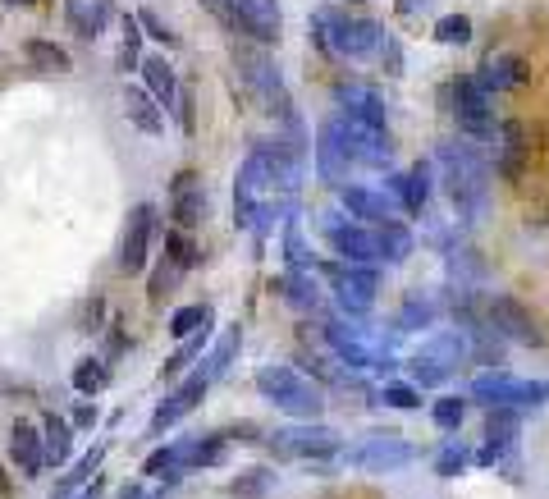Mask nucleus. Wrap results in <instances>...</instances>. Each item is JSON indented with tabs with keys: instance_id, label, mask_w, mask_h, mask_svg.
<instances>
[{
	"instance_id": "obj_9",
	"label": "nucleus",
	"mask_w": 549,
	"mask_h": 499,
	"mask_svg": "<svg viewBox=\"0 0 549 499\" xmlns=\"http://www.w3.org/2000/svg\"><path fill=\"white\" fill-rule=\"evenodd\" d=\"M238 74H243V83H248V92L261 101V110H270L275 120H284L289 115V92H284V78H280V65L270 60L266 51H257V46H248V51H238Z\"/></svg>"
},
{
	"instance_id": "obj_49",
	"label": "nucleus",
	"mask_w": 549,
	"mask_h": 499,
	"mask_svg": "<svg viewBox=\"0 0 549 499\" xmlns=\"http://www.w3.org/2000/svg\"><path fill=\"white\" fill-rule=\"evenodd\" d=\"M435 42L467 46V42H472V19H467V14H449V19H440V23H435Z\"/></svg>"
},
{
	"instance_id": "obj_35",
	"label": "nucleus",
	"mask_w": 549,
	"mask_h": 499,
	"mask_svg": "<svg viewBox=\"0 0 549 499\" xmlns=\"http://www.w3.org/2000/svg\"><path fill=\"white\" fill-rule=\"evenodd\" d=\"M101 458H106V445H92L83 458H78V467L74 472H65V477L55 481V490H51V499H74L78 490H83V481L87 477H97V467H101Z\"/></svg>"
},
{
	"instance_id": "obj_47",
	"label": "nucleus",
	"mask_w": 549,
	"mask_h": 499,
	"mask_svg": "<svg viewBox=\"0 0 549 499\" xmlns=\"http://www.w3.org/2000/svg\"><path fill=\"white\" fill-rule=\"evenodd\" d=\"M472 449L467 445H444L440 454H435V477H463L467 467H472Z\"/></svg>"
},
{
	"instance_id": "obj_40",
	"label": "nucleus",
	"mask_w": 549,
	"mask_h": 499,
	"mask_svg": "<svg viewBox=\"0 0 549 499\" xmlns=\"http://www.w3.org/2000/svg\"><path fill=\"white\" fill-rule=\"evenodd\" d=\"M431 321H435V303H431V298H426V293H408L394 326H399V330H426Z\"/></svg>"
},
{
	"instance_id": "obj_28",
	"label": "nucleus",
	"mask_w": 549,
	"mask_h": 499,
	"mask_svg": "<svg viewBox=\"0 0 549 499\" xmlns=\"http://www.w3.org/2000/svg\"><path fill=\"white\" fill-rule=\"evenodd\" d=\"M334 97H339V110H344V115H353V120L385 124V97H380L371 83H344Z\"/></svg>"
},
{
	"instance_id": "obj_14",
	"label": "nucleus",
	"mask_w": 549,
	"mask_h": 499,
	"mask_svg": "<svg viewBox=\"0 0 549 499\" xmlns=\"http://www.w3.org/2000/svg\"><path fill=\"white\" fill-rule=\"evenodd\" d=\"M485 321H490L504 339H517V344H531V348L549 344V335L540 330V321L531 316V307L517 303V298H508V293H495V298L485 303Z\"/></svg>"
},
{
	"instance_id": "obj_13",
	"label": "nucleus",
	"mask_w": 549,
	"mask_h": 499,
	"mask_svg": "<svg viewBox=\"0 0 549 499\" xmlns=\"http://www.w3.org/2000/svg\"><path fill=\"white\" fill-rule=\"evenodd\" d=\"M266 445L270 454H280V458H334V454H344V440L330 431V426H284V431L266 435Z\"/></svg>"
},
{
	"instance_id": "obj_37",
	"label": "nucleus",
	"mask_w": 549,
	"mask_h": 499,
	"mask_svg": "<svg viewBox=\"0 0 549 499\" xmlns=\"http://www.w3.org/2000/svg\"><path fill=\"white\" fill-rule=\"evenodd\" d=\"M270 490H275V467H266V463L248 467V472H238V477L229 481V495L234 499H266Z\"/></svg>"
},
{
	"instance_id": "obj_25",
	"label": "nucleus",
	"mask_w": 549,
	"mask_h": 499,
	"mask_svg": "<svg viewBox=\"0 0 549 499\" xmlns=\"http://www.w3.org/2000/svg\"><path fill=\"white\" fill-rule=\"evenodd\" d=\"M119 97H124V115H129L133 129L147 133V138H161V133H165V110H161V101L151 97L147 87H133L129 83Z\"/></svg>"
},
{
	"instance_id": "obj_50",
	"label": "nucleus",
	"mask_w": 549,
	"mask_h": 499,
	"mask_svg": "<svg viewBox=\"0 0 549 499\" xmlns=\"http://www.w3.org/2000/svg\"><path fill=\"white\" fill-rule=\"evenodd\" d=\"M138 23H142V33H147L151 42H161V46H174V42H179V37H174V28H165L156 10H138Z\"/></svg>"
},
{
	"instance_id": "obj_7",
	"label": "nucleus",
	"mask_w": 549,
	"mask_h": 499,
	"mask_svg": "<svg viewBox=\"0 0 549 499\" xmlns=\"http://www.w3.org/2000/svg\"><path fill=\"white\" fill-rule=\"evenodd\" d=\"M467 358H472V348H467L463 330H440V335H431L426 344H421V353H412V362H408L412 385H421V390L444 385V380L463 367Z\"/></svg>"
},
{
	"instance_id": "obj_11",
	"label": "nucleus",
	"mask_w": 549,
	"mask_h": 499,
	"mask_svg": "<svg viewBox=\"0 0 549 499\" xmlns=\"http://www.w3.org/2000/svg\"><path fill=\"white\" fill-rule=\"evenodd\" d=\"M453 115H458V133H467L472 142H495L499 120L490 106V92L476 83V74H463L453 83Z\"/></svg>"
},
{
	"instance_id": "obj_19",
	"label": "nucleus",
	"mask_w": 549,
	"mask_h": 499,
	"mask_svg": "<svg viewBox=\"0 0 549 499\" xmlns=\"http://www.w3.org/2000/svg\"><path fill=\"white\" fill-rule=\"evenodd\" d=\"M170 216H174V229H193L206 220V188L193 170H179L170 184Z\"/></svg>"
},
{
	"instance_id": "obj_53",
	"label": "nucleus",
	"mask_w": 549,
	"mask_h": 499,
	"mask_svg": "<svg viewBox=\"0 0 549 499\" xmlns=\"http://www.w3.org/2000/svg\"><path fill=\"white\" fill-rule=\"evenodd\" d=\"M78 426H87V431L97 426V408H92V403H78V408H74V431H78Z\"/></svg>"
},
{
	"instance_id": "obj_52",
	"label": "nucleus",
	"mask_w": 549,
	"mask_h": 499,
	"mask_svg": "<svg viewBox=\"0 0 549 499\" xmlns=\"http://www.w3.org/2000/svg\"><path fill=\"white\" fill-rule=\"evenodd\" d=\"M202 5H206L211 14H216V19L225 23V28H234V0H202Z\"/></svg>"
},
{
	"instance_id": "obj_3",
	"label": "nucleus",
	"mask_w": 549,
	"mask_h": 499,
	"mask_svg": "<svg viewBox=\"0 0 549 499\" xmlns=\"http://www.w3.org/2000/svg\"><path fill=\"white\" fill-rule=\"evenodd\" d=\"M252 385H257V394L266 403H275V408L289 417H302V422H316V417L325 413V390L302 367H289V362H266V367H257Z\"/></svg>"
},
{
	"instance_id": "obj_22",
	"label": "nucleus",
	"mask_w": 549,
	"mask_h": 499,
	"mask_svg": "<svg viewBox=\"0 0 549 499\" xmlns=\"http://www.w3.org/2000/svg\"><path fill=\"white\" fill-rule=\"evenodd\" d=\"M10 463L19 467L23 477H42V467H46V440H42V426L23 422V417L10 426Z\"/></svg>"
},
{
	"instance_id": "obj_1",
	"label": "nucleus",
	"mask_w": 549,
	"mask_h": 499,
	"mask_svg": "<svg viewBox=\"0 0 549 499\" xmlns=\"http://www.w3.org/2000/svg\"><path fill=\"white\" fill-rule=\"evenodd\" d=\"M298 193H302V156L289 152L284 142H261L238 165L234 225L266 239L270 229L284 225L298 211Z\"/></svg>"
},
{
	"instance_id": "obj_48",
	"label": "nucleus",
	"mask_w": 549,
	"mask_h": 499,
	"mask_svg": "<svg viewBox=\"0 0 549 499\" xmlns=\"http://www.w3.org/2000/svg\"><path fill=\"white\" fill-rule=\"evenodd\" d=\"M463 413H467V403L453 399V394H449V399H435V403H431V422L440 426L444 435H453L458 426H463Z\"/></svg>"
},
{
	"instance_id": "obj_23",
	"label": "nucleus",
	"mask_w": 549,
	"mask_h": 499,
	"mask_svg": "<svg viewBox=\"0 0 549 499\" xmlns=\"http://www.w3.org/2000/svg\"><path fill=\"white\" fill-rule=\"evenodd\" d=\"M527 156H531V142H527V129L517 120H504L495 133V170L504 179H522L527 170Z\"/></svg>"
},
{
	"instance_id": "obj_12",
	"label": "nucleus",
	"mask_w": 549,
	"mask_h": 499,
	"mask_svg": "<svg viewBox=\"0 0 549 499\" xmlns=\"http://www.w3.org/2000/svg\"><path fill=\"white\" fill-rule=\"evenodd\" d=\"M421 445L403 440V435H366V440H353L344 445V463L362 467V472H394V467L417 463Z\"/></svg>"
},
{
	"instance_id": "obj_51",
	"label": "nucleus",
	"mask_w": 549,
	"mask_h": 499,
	"mask_svg": "<svg viewBox=\"0 0 549 499\" xmlns=\"http://www.w3.org/2000/svg\"><path fill=\"white\" fill-rule=\"evenodd\" d=\"M179 124H183V133H188V138L197 133V120H193V92H188V87H179Z\"/></svg>"
},
{
	"instance_id": "obj_43",
	"label": "nucleus",
	"mask_w": 549,
	"mask_h": 499,
	"mask_svg": "<svg viewBox=\"0 0 549 499\" xmlns=\"http://www.w3.org/2000/svg\"><path fill=\"white\" fill-rule=\"evenodd\" d=\"M385 408H399V413H417L421 408V385H412V380H385V390L376 394Z\"/></svg>"
},
{
	"instance_id": "obj_26",
	"label": "nucleus",
	"mask_w": 549,
	"mask_h": 499,
	"mask_svg": "<svg viewBox=\"0 0 549 499\" xmlns=\"http://www.w3.org/2000/svg\"><path fill=\"white\" fill-rule=\"evenodd\" d=\"M110 14H115V0H65V23L83 42H97L106 33Z\"/></svg>"
},
{
	"instance_id": "obj_21",
	"label": "nucleus",
	"mask_w": 549,
	"mask_h": 499,
	"mask_svg": "<svg viewBox=\"0 0 549 499\" xmlns=\"http://www.w3.org/2000/svg\"><path fill=\"white\" fill-rule=\"evenodd\" d=\"M527 78H531L527 60H522V55H513V51H504V55H490V60H485L481 74H476V83H481L490 97H504V92L527 87Z\"/></svg>"
},
{
	"instance_id": "obj_20",
	"label": "nucleus",
	"mask_w": 549,
	"mask_h": 499,
	"mask_svg": "<svg viewBox=\"0 0 549 499\" xmlns=\"http://www.w3.org/2000/svg\"><path fill=\"white\" fill-rule=\"evenodd\" d=\"M202 399H206V380L193 371V376L183 380L179 390H174V394H165V399L156 403V413H151V426H147V431H151V435H165L174 422H183V417L193 413V408H197V403H202Z\"/></svg>"
},
{
	"instance_id": "obj_54",
	"label": "nucleus",
	"mask_w": 549,
	"mask_h": 499,
	"mask_svg": "<svg viewBox=\"0 0 549 499\" xmlns=\"http://www.w3.org/2000/svg\"><path fill=\"white\" fill-rule=\"evenodd\" d=\"M380 55L389 60V74H399V69H403V60H399V42H394V37L385 42V51H380Z\"/></svg>"
},
{
	"instance_id": "obj_41",
	"label": "nucleus",
	"mask_w": 549,
	"mask_h": 499,
	"mask_svg": "<svg viewBox=\"0 0 549 499\" xmlns=\"http://www.w3.org/2000/svg\"><path fill=\"white\" fill-rule=\"evenodd\" d=\"M197 330H211V307H206V303H197V307H179V312L170 316V335L179 339V344H183V339H193Z\"/></svg>"
},
{
	"instance_id": "obj_59",
	"label": "nucleus",
	"mask_w": 549,
	"mask_h": 499,
	"mask_svg": "<svg viewBox=\"0 0 549 499\" xmlns=\"http://www.w3.org/2000/svg\"><path fill=\"white\" fill-rule=\"evenodd\" d=\"M0 499H10V481H5V467H0Z\"/></svg>"
},
{
	"instance_id": "obj_27",
	"label": "nucleus",
	"mask_w": 549,
	"mask_h": 499,
	"mask_svg": "<svg viewBox=\"0 0 549 499\" xmlns=\"http://www.w3.org/2000/svg\"><path fill=\"white\" fill-rule=\"evenodd\" d=\"M467 316V312H463ZM467 348H472V358L476 362H485V367L490 371H499L508 362V339L499 335L495 326H490V321H485V316H467Z\"/></svg>"
},
{
	"instance_id": "obj_16",
	"label": "nucleus",
	"mask_w": 549,
	"mask_h": 499,
	"mask_svg": "<svg viewBox=\"0 0 549 499\" xmlns=\"http://www.w3.org/2000/svg\"><path fill=\"white\" fill-rule=\"evenodd\" d=\"M376 289H380V275L376 266H339L334 271V298L344 307V316H366L376 307Z\"/></svg>"
},
{
	"instance_id": "obj_55",
	"label": "nucleus",
	"mask_w": 549,
	"mask_h": 499,
	"mask_svg": "<svg viewBox=\"0 0 549 499\" xmlns=\"http://www.w3.org/2000/svg\"><path fill=\"white\" fill-rule=\"evenodd\" d=\"M435 0H399V14H426Z\"/></svg>"
},
{
	"instance_id": "obj_57",
	"label": "nucleus",
	"mask_w": 549,
	"mask_h": 499,
	"mask_svg": "<svg viewBox=\"0 0 549 499\" xmlns=\"http://www.w3.org/2000/svg\"><path fill=\"white\" fill-rule=\"evenodd\" d=\"M97 495H101V481H92V486H87V490H78L74 499H97Z\"/></svg>"
},
{
	"instance_id": "obj_5",
	"label": "nucleus",
	"mask_w": 549,
	"mask_h": 499,
	"mask_svg": "<svg viewBox=\"0 0 549 499\" xmlns=\"http://www.w3.org/2000/svg\"><path fill=\"white\" fill-rule=\"evenodd\" d=\"M330 353L348 362L353 371H389L394 353H389V335L376 326H366V316H325L321 326Z\"/></svg>"
},
{
	"instance_id": "obj_15",
	"label": "nucleus",
	"mask_w": 549,
	"mask_h": 499,
	"mask_svg": "<svg viewBox=\"0 0 549 499\" xmlns=\"http://www.w3.org/2000/svg\"><path fill=\"white\" fill-rule=\"evenodd\" d=\"M156 229H161V220H156V207L151 202H138L129 216V225H124V243H119V266L129 275L147 271V257H151V243H156Z\"/></svg>"
},
{
	"instance_id": "obj_30",
	"label": "nucleus",
	"mask_w": 549,
	"mask_h": 499,
	"mask_svg": "<svg viewBox=\"0 0 549 499\" xmlns=\"http://www.w3.org/2000/svg\"><path fill=\"white\" fill-rule=\"evenodd\" d=\"M280 298L293 307V312H302V316H312L316 307H321V284L312 280V271H284L280 275Z\"/></svg>"
},
{
	"instance_id": "obj_39",
	"label": "nucleus",
	"mask_w": 549,
	"mask_h": 499,
	"mask_svg": "<svg viewBox=\"0 0 549 499\" xmlns=\"http://www.w3.org/2000/svg\"><path fill=\"white\" fill-rule=\"evenodd\" d=\"M23 55H28L37 69H51V74H69V69H74V60H69L65 46L46 42V37H33V42L23 46Z\"/></svg>"
},
{
	"instance_id": "obj_34",
	"label": "nucleus",
	"mask_w": 549,
	"mask_h": 499,
	"mask_svg": "<svg viewBox=\"0 0 549 499\" xmlns=\"http://www.w3.org/2000/svg\"><path fill=\"white\" fill-rule=\"evenodd\" d=\"M412 229L403 225V220H385V225H376V252H380V261H408L412 257Z\"/></svg>"
},
{
	"instance_id": "obj_44",
	"label": "nucleus",
	"mask_w": 549,
	"mask_h": 499,
	"mask_svg": "<svg viewBox=\"0 0 549 499\" xmlns=\"http://www.w3.org/2000/svg\"><path fill=\"white\" fill-rule=\"evenodd\" d=\"M165 257L179 261L183 271H193L197 261H202V248L193 243V234H188V229H170V234H165Z\"/></svg>"
},
{
	"instance_id": "obj_31",
	"label": "nucleus",
	"mask_w": 549,
	"mask_h": 499,
	"mask_svg": "<svg viewBox=\"0 0 549 499\" xmlns=\"http://www.w3.org/2000/svg\"><path fill=\"white\" fill-rule=\"evenodd\" d=\"M431 188H435V161H417L403 174V211L408 216H426L431 211Z\"/></svg>"
},
{
	"instance_id": "obj_10",
	"label": "nucleus",
	"mask_w": 549,
	"mask_h": 499,
	"mask_svg": "<svg viewBox=\"0 0 549 499\" xmlns=\"http://www.w3.org/2000/svg\"><path fill=\"white\" fill-rule=\"evenodd\" d=\"M321 229H325V243H330L348 266H376L380 252H376V229L353 220L344 207L339 211H325L321 216Z\"/></svg>"
},
{
	"instance_id": "obj_58",
	"label": "nucleus",
	"mask_w": 549,
	"mask_h": 499,
	"mask_svg": "<svg viewBox=\"0 0 549 499\" xmlns=\"http://www.w3.org/2000/svg\"><path fill=\"white\" fill-rule=\"evenodd\" d=\"M0 5H10V10H33L37 0H0Z\"/></svg>"
},
{
	"instance_id": "obj_38",
	"label": "nucleus",
	"mask_w": 549,
	"mask_h": 499,
	"mask_svg": "<svg viewBox=\"0 0 549 499\" xmlns=\"http://www.w3.org/2000/svg\"><path fill=\"white\" fill-rule=\"evenodd\" d=\"M142 472H147V477H156V481H165V486H174V481L188 472V467H183V454H179V440H174V445H161L156 454H147Z\"/></svg>"
},
{
	"instance_id": "obj_8",
	"label": "nucleus",
	"mask_w": 549,
	"mask_h": 499,
	"mask_svg": "<svg viewBox=\"0 0 549 499\" xmlns=\"http://www.w3.org/2000/svg\"><path fill=\"white\" fill-rule=\"evenodd\" d=\"M472 399L485 408H536V403H549V380H517L504 367L481 371L472 380Z\"/></svg>"
},
{
	"instance_id": "obj_45",
	"label": "nucleus",
	"mask_w": 549,
	"mask_h": 499,
	"mask_svg": "<svg viewBox=\"0 0 549 499\" xmlns=\"http://www.w3.org/2000/svg\"><path fill=\"white\" fill-rule=\"evenodd\" d=\"M202 353H206V330H197L193 339H183V344H179V353H174V358L161 367V380H174L183 367H193V362L202 358Z\"/></svg>"
},
{
	"instance_id": "obj_24",
	"label": "nucleus",
	"mask_w": 549,
	"mask_h": 499,
	"mask_svg": "<svg viewBox=\"0 0 549 499\" xmlns=\"http://www.w3.org/2000/svg\"><path fill=\"white\" fill-rule=\"evenodd\" d=\"M298 367L307 371L321 390H344V385L348 390H357V385H362V376H357L339 353H298Z\"/></svg>"
},
{
	"instance_id": "obj_42",
	"label": "nucleus",
	"mask_w": 549,
	"mask_h": 499,
	"mask_svg": "<svg viewBox=\"0 0 549 499\" xmlns=\"http://www.w3.org/2000/svg\"><path fill=\"white\" fill-rule=\"evenodd\" d=\"M106 380H110V367L101 358H87L74 367V390L83 394V399H97V394L106 390Z\"/></svg>"
},
{
	"instance_id": "obj_29",
	"label": "nucleus",
	"mask_w": 549,
	"mask_h": 499,
	"mask_svg": "<svg viewBox=\"0 0 549 499\" xmlns=\"http://www.w3.org/2000/svg\"><path fill=\"white\" fill-rule=\"evenodd\" d=\"M142 87L161 101V110L179 106V74H174V65L165 55H142Z\"/></svg>"
},
{
	"instance_id": "obj_18",
	"label": "nucleus",
	"mask_w": 549,
	"mask_h": 499,
	"mask_svg": "<svg viewBox=\"0 0 549 499\" xmlns=\"http://www.w3.org/2000/svg\"><path fill=\"white\" fill-rule=\"evenodd\" d=\"M339 207L348 211L353 220H362V225H385V220H394V197H389V188H371V184H344L339 188Z\"/></svg>"
},
{
	"instance_id": "obj_32",
	"label": "nucleus",
	"mask_w": 549,
	"mask_h": 499,
	"mask_svg": "<svg viewBox=\"0 0 549 499\" xmlns=\"http://www.w3.org/2000/svg\"><path fill=\"white\" fill-rule=\"evenodd\" d=\"M238 348H243V330H238V326H225V330H220V339H216V344L206 348L202 367H193V371L206 380V385H211V380H216V376H225V371H229V362H234V353H238Z\"/></svg>"
},
{
	"instance_id": "obj_56",
	"label": "nucleus",
	"mask_w": 549,
	"mask_h": 499,
	"mask_svg": "<svg viewBox=\"0 0 549 499\" xmlns=\"http://www.w3.org/2000/svg\"><path fill=\"white\" fill-rule=\"evenodd\" d=\"M119 499H147V490H142V486H138V481H129V486L119 490Z\"/></svg>"
},
{
	"instance_id": "obj_33",
	"label": "nucleus",
	"mask_w": 549,
	"mask_h": 499,
	"mask_svg": "<svg viewBox=\"0 0 549 499\" xmlns=\"http://www.w3.org/2000/svg\"><path fill=\"white\" fill-rule=\"evenodd\" d=\"M42 440H46V463L65 467L69 454H74V422L60 417V413H46L42 417Z\"/></svg>"
},
{
	"instance_id": "obj_17",
	"label": "nucleus",
	"mask_w": 549,
	"mask_h": 499,
	"mask_svg": "<svg viewBox=\"0 0 549 499\" xmlns=\"http://www.w3.org/2000/svg\"><path fill=\"white\" fill-rule=\"evenodd\" d=\"M234 28H243L257 46H275L284 37L280 0H234Z\"/></svg>"
},
{
	"instance_id": "obj_2",
	"label": "nucleus",
	"mask_w": 549,
	"mask_h": 499,
	"mask_svg": "<svg viewBox=\"0 0 549 499\" xmlns=\"http://www.w3.org/2000/svg\"><path fill=\"white\" fill-rule=\"evenodd\" d=\"M435 174L444 184V197L453 202V216L472 225L481 220L485 202H490V161L476 152L472 142L453 138V142H440L435 147Z\"/></svg>"
},
{
	"instance_id": "obj_6",
	"label": "nucleus",
	"mask_w": 549,
	"mask_h": 499,
	"mask_svg": "<svg viewBox=\"0 0 549 499\" xmlns=\"http://www.w3.org/2000/svg\"><path fill=\"white\" fill-rule=\"evenodd\" d=\"M325 129L334 133L339 147H344L353 170L357 165H362V170H389V161H394V142H389L385 124H366V120L344 115V110H334L330 120H325Z\"/></svg>"
},
{
	"instance_id": "obj_4",
	"label": "nucleus",
	"mask_w": 549,
	"mask_h": 499,
	"mask_svg": "<svg viewBox=\"0 0 549 499\" xmlns=\"http://www.w3.org/2000/svg\"><path fill=\"white\" fill-rule=\"evenodd\" d=\"M312 33L321 42V51H330L334 60H371L389 42V33L376 19H362V14L348 10H321L312 19Z\"/></svg>"
},
{
	"instance_id": "obj_36",
	"label": "nucleus",
	"mask_w": 549,
	"mask_h": 499,
	"mask_svg": "<svg viewBox=\"0 0 549 499\" xmlns=\"http://www.w3.org/2000/svg\"><path fill=\"white\" fill-rule=\"evenodd\" d=\"M183 275H188V271H183L179 261H170V257L161 252V261L151 266V280H147V303H151V307H161L165 298H170V293L183 284Z\"/></svg>"
},
{
	"instance_id": "obj_46",
	"label": "nucleus",
	"mask_w": 549,
	"mask_h": 499,
	"mask_svg": "<svg viewBox=\"0 0 549 499\" xmlns=\"http://www.w3.org/2000/svg\"><path fill=\"white\" fill-rule=\"evenodd\" d=\"M142 23H138V14H129L124 19V42H119V69L129 74V69H142Z\"/></svg>"
}]
</instances>
